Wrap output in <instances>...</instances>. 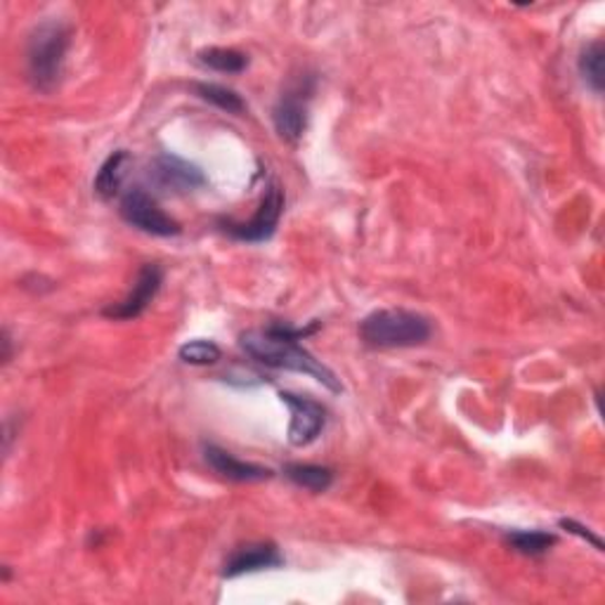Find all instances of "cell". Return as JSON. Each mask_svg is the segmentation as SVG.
<instances>
[{"label":"cell","mask_w":605,"mask_h":605,"mask_svg":"<svg viewBox=\"0 0 605 605\" xmlns=\"http://www.w3.org/2000/svg\"><path fill=\"white\" fill-rule=\"evenodd\" d=\"M204 459L220 477L232 483H263L273 477V469L237 459L228 450L218 448V444H204Z\"/></svg>","instance_id":"11"},{"label":"cell","mask_w":605,"mask_h":605,"mask_svg":"<svg viewBox=\"0 0 605 605\" xmlns=\"http://www.w3.org/2000/svg\"><path fill=\"white\" fill-rule=\"evenodd\" d=\"M603 59H605V53H603V43L601 41H594L588 43L582 55H580V74L584 78V84L592 88L596 95L603 92Z\"/></svg>","instance_id":"16"},{"label":"cell","mask_w":605,"mask_h":605,"mask_svg":"<svg viewBox=\"0 0 605 605\" xmlns=\"http://www.w3.org/2000/svg\"><path fill=\"white\" fill-rule=\"evenodd\" d=\"M284 475L289 477V481L296 487L310 490L315 495H320V492H327L333 485V471L327 466H315V464H289L284 466Z\"/></svg>","instance_id":"13"},{"label":"cell","mask_w":605,"mask_h":605,"mask_svg":"<svg viewBox=\"0 0 605 605\" xmlns=\"http://www.w3.org/2000/svg\"><path fill=\"white\" fill-rule=\"evenodd\" d=\"M561 528L568 530V532H572V535L582 537V539L588 541V544H592L596 551H603V541H601L592 530L584 528V525H580V522H575V520H570V518H563V520H561Z\"/></svg>","instance_id":"19"},{"label":"cell","mask_w":605,"mask_h":605,"mask_svg":"<svg viewBox=\"0 0 605 605\" xmlns=\"http://www.w3.org/2000/svg\"><path fill=\"white\" fill-rule=\"evenodd\" d=\"M308 92L310 90H302V88L284 92L273 109L277 135L286 142H292V145L298 142L308 129V98H310Z\"/></svg>","instance_id":"10"},{"label":"cell","mask_w":605,"mask_h":605,"mask_svg":"<svg viewBox=\"0 0 605 605\" xmlns=\"http://www.w3.org/2000/svg\"><path fill=\"white\" fill-rule=\"evenodd\" d=\"M129 168H131L129 152L119 150L114 154H109L107 162L100 166L98 175H95V183H92L95 195L102 199H114L121 193L125 175H129Z\"/></svg>","instance_id":"12"},{"label":"cell","mask_w":605,"mask_h":605,"mask_svg":"<svg viewBox=\"0 0 605 605\" xmlns=\"http://www.w3.org/2000/svg\"><path fill=\"white\" fill-rule=\"evenodd\" d=\"M506 541L518 553L532 556V559H537V556H544L556 544V537L549 532H541V530H514L506 535Z\"/></svg>","instance_id":"17"},{"label":"cell","mask_w":605,"mask_h":605,"mask_svg":"<svg viewBox=\"0 0 605 605\" xmlns=\"http://www.w3.org/2000/svg\"><path fill=\"white\" fill-rule=\"evenodd\" d=\"M284 565V556L279 553L277 544L273 541H251V544L237 547L222 565V578L234 580L249 575V572L273 570Z\"/></svg>","instance_id":"9"},{"label":"cell","mask_w":605,"mask_h":605,"mask_svg":"<svg viewBox=\"0 0 605 605\" xmlns=\"http://www.w3.org/2000/svg\"><path fill=\"white\" fill-rule=\"evenodd\" d=\"M12 360V339H10V331L6 329L3 331V364H8Z\"/></svg>","instance_id":"20"},{"label":"cell","mask_w":605,"mask_h":605,"mask_svg":"<svg viewBox=\"0 0 605 605\" xmlns=\"http://www.w3.org/2000/svg\"><path fill=\"white\" fill-rule=\"evenodd\" d=\"M195 92L199 95L201 100H206L209 105L228 111V114H244L246 111V102L242 100V95L237 90L228 88V86H218V84H195Z\"/></svg>","instance_id":"14"},{"label":"cell","mask_w":605,"mask_h":605,"mask_svg":"<svg viewBox=\"0 0 605 605\" xmlns=\"http://www.w3.org/2000/svg\"><path fill=\"white\" fill-rule=\"evenodd\" d=\"M199 62L220 74H242L249 67V57L232 47H209L199 53Z\"/></svg>","instance_id":"15"},{"label":"cell","mask_w":605,"mask_h":605,"mask_svg":"<svg viewBox=\"0 0 605 605\" xmlns=\"http://www.w3.org/2000/svg\"><path fill=\"white\" fill-rule=\"evenodd\" d=\"M162 284H164L162 267L154 263L142 265L129 296L114 302V306L105 308V317H109V320H119V322L135 320V317H140L150 308V302L156 298L158 289H162Z\"/></svg>","instance_id":"7"},{"label":"cell","mask_w":605,"mask_h":605,"mask_svg":"<svg viewBox=\"0 0 605 605\" xmlns=\"http://www.w3.org/2000/svg\"><path fill=\"white\" fill-rule=\"evenodd\" d=\"M150 180L164 193L189 195L206 185V175L199 166L185 162L180 156L158 154L150 166Z\"/></svg>","instance_id":"6"},{"label":"cell","mask_w":605,"mask_h":605,"mask_svg":"<svg viewBox=\"0 0 605 605\" xmlns=\"http://www.w3.org/2000/svg\"><path fill=\"white\" fill-rule=\"evenodd\" d=\"M72 45V29L62 20H45L31 31L26 43L29 81L41 92H53L65 74V59Z\"/></svg>","instance_id":"2"},{"label":"cell","mask_w":605,"mask_h":605,"mask_svg":"<svg viewBox=\"0 0 605 605\" xmlns=\"http://www.w3.org/2000/svg\"><path fill=\"white\" fill-rule=\"evenodd\" d=\"M119 213L131 228L152 237H178L183 232L180 222L170 218L145 189H129L121 197Z\"/></svg>","instance_id":"4"},{"label":"cell","mask_w":605,"mask_h":605,"mask_svg":"<svg viewBox=\"0 0 605 605\" xmlns=\"http://www.w3.org/2000/svg\"><path fill=\"white\" fill-rule=\"evenodd\" d=\"M317 329V324L308 327V329H294L286 324H270L265 329H251L244 331L242 339V348L246 350V355H251L253 360H258L265 367L273 370H289V372H300L308 374L315 381H320L322 386H327L331 393H341L343 386L341 381L337 378L327 364H322L320 360H315L306 348H302L298 341L306 339L308 333H312Z\"/></svg>","instance_id":"1"},{"label":"cell","mask_w":605,"mask_h":605,"mask_svg":"<svg viewBox=\"0 0 605 605\" xmlns=\"http://www.w3.org/2000/svg\"><path fill=\"white\" fill-rule=\"evenodd\" d=\"M282 403L292 409V424H289V442L294 448H306V444L315 442L322 436L327 424V409L315 403L312 397H302L296 393H279Z\"/></svg>","instance_id":"8"},{"label":"cell","mask_w":605,"mask_h":605,"mask_svg":"<svg viewBox=\"0 0 605 605\" xmlns=\"http://www.w3.org/2000/svg\"><path fill=\"white\" fill-rule=\"evenodd\" d=\"M282 213H284V189L277 183H270L253 218L244 222L228 220L222 222V230H226L232 239H239V242L261 244L275 234Z\"/></svg>","instance_id":"5"},{"label":"cell","mask_w":605,"mask_h":605,"mask_svg":"<svg viewBox=\"0 0 605 605\" xmlns=\"http://www.w3.org/2000/svg\"><path fill=\"white\" fill-rule=\"evenodd\" d=\"M220 348L213 341L197 339V341H187L180 345L178 358L185 364H195V367H209V364H216L220 360Z\"/></svg>","instance_id":"18"},{"label":"cell","mask_w":605,"mask_h":605,"mask_svg":"<svg viewBox=\"0 0 605 605\" xmlns=\"http://www.w3.org/2000/svg\"><path fill=\"white\" fill-rule=\"evenodd\" d=\"M431 333L428 317L403 308L376 310L360 322V339L370 348H417L431 339Z\"/></svg>","instance_id":"3"}]
</instances>
